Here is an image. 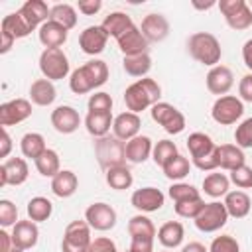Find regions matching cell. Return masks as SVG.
<instances>
[{"mask_svg":"<svg viewBox=\"0 0 252 252\" xmlns=\"http://www.w3.org/2000/svg\"><path fill=\"white\" fill-rule=\"evenodd\" d=\"M108 81V65L102 59H91L77 67L69 77V89L75 94H87Z\"/></svg>","mask_w":252,"mask_h":252,"instance_id":"obj_1","label":"cell"},{"mask_svg":"<svg viewBox=\"0 0 252 252\" xmlns=\"http://www.w3.org/2000/svg\"><path fill=\"white\" fill-rule=\"evenodd\" d=\"M159 98H161V87L152 77L138 79L130 87H126V91H124L126 108L130 112H136V114L144 112L146 108H152L154 104L159 102Z\"/></svg>","mask_w":252,"mask_h":252,"instance_id":"obj_2","label":"cell"},{"mask_svg":"<svg viewBox=\"0 0 252 252\" xmlns=\"http://www.w3.org/2000/svg\"><path fill=\"white\" fill-rule=\"evenodd\" d=\"M187 51L197 63L207 65V67L219 65V61L222 57L220 41L211 32H195V33H191L189 39H187Z\"/></svg>","mask_w":252,"mask_h":252,"instance_id":"obj_3","label":"cell"},{"mask_svg":"<svg viewBox=\"0 0 252 252\" xmlns=\"http://www.w3.org/2000/svg\"><path fill=\"white\" fill-rule=\"evenodd\" d=\"M94 154L100 167H104V171L116 165H126V142L118 140L116 136L96 138Z\"/></svg>","mask_w":252,"mask_h":252,"instance_id":"obj_4","label":"cell"},{"mask_svg":"<svg viewBox=\"0 0 252 252\" xmlns=\"http://www.w3.org/2000/svg\"><path fill=\"white\" fill-rule=\"evenodd\" d=\"M69 57L65 55V51L61 47H49L43 49L39 55V71L43 75V79L53 81H61L69 75Z\"/></svg>","mask_w":252,"mask_h":252,"instance_id":"obj_5","label":"cell"},{"mask_svg":"<svg viewBox=\"0 0 252 252\" xmlns=\"http://www.w3.org/2000/svg\"><path fill=\"white\" fill-rule=\"evenodd\" d=\"M91 230L87 220H71L63 232L61 252H91Z\"/></svg>","mask_w":252,"mask_h":252,"instance_id":"obj_6","label":"cell"},{"mask_svg":"<svg viewBox=\"0 0 252 252\" xmlns=\"http://www.w3.org/2000/svg\"><path fill=\"white\" fill-rule=\"evenodd\" d=\"M217 6L230 30L242 32L252 26V10L246 0H220Z\"/></svg>","mask_w":252,"mask_h":252,"instance_id":"obj_7","label":"cell"},{"mask_svg":"<svg viewBox=\"0 0 252 252\" xmlns=\"http://www.w3.org/2000/svg\"><path fill=\"white\" fill-rule=\"evenodd\" d=\"M244 114V102L234 96V94H224V96H219L215 102H213V108H211V116L217 124L220 126H230V124H236Z\"/></svg>","mask_w":252,"mask_h":252,"instance_id":"obj_8","label":"cell"},{"mask_svg":"<svg viewBox=\"0 0 252 252\" xmlns=\"http://www.w3.org/2000/svg\"><path fill=\"white\" fill-rule=\"evenodd\" d=\"M150 114H152V120L154 122H158L167 134H181L183 130H185V116H183V112L181 110H177L173 104H169V102H163V100H159L158 104H154L152 108H150Z\"/></svg>","mask_w":252,"mask_h":252,"instance_id":"obj_9","label":"cell"},{"mask_svg":"<svg viewBox=\"0 0 252 252\" xmlns=\"http://www.w3.org/2000/svg\"><path fill=\"white\" fill-rule=\"evenodd\" d=\"M226 220H228V213H226L224 203L211 201V203H205L203 211L197 215V219L193 222H195L197 230H201V232H217L226 224Z\"/></svg>","mask_w":252,"mask_h":252,"instance_id":"obj_10","label":"cell"},{"mask_svg":"<svg viewBox=\"0 0 252 252\" xmlns=\"http://www.w3.org/2000/svg\"><path fill=\"white\" fill-rule=\"evenodd\" d=\"M85 220L89 222V226L93 230H98V232H106L110 228L116 226V220H118V215L114 211V207H110L108 203H91L85 211Z\"/></svg>","mask_w":252,"mask_h":252,"instance_id":"obj_11","label":"cell"},{"mask_svg":"<svg viewBox=\"0 0 252 252\" xmlns=\"http://www.w3.org/2000/svg\"><path fill=\"white\" fill-rule=\"evenodd\" d=\"M32 116V100L28 98H12L8 102L0 104V126H16Z\"/></svg>","mask_w":252,"mask_h":252,"instance_id":"obj_12","label":"cell"},{"mask_svg":"<svg viewBox=\"0 0 252 252\" xmlns=\"http://www.w3.org/2000/svg\"><path fill=\"white\" fill-rule=\"evenodd\" d=\"M28 175H30V167L24 158H8L0 165V187L6 185L18 187L28 181Z\"/></svg>","mask_w":252,"mask_h":252,"instance_id":"obj_13","label":"cell"},{"mask_svg":"<svg viewBox=\"0 0 252 252\" xmlns=\"http://www.w3.org/2000/svg\"><path fill=\"white\" fill-rule=\"evenodd\" d=\"M130 203L136 211L140 213H154V211H159L165 203V195L158 189V187H140L132 193L130 197Z\"/></svg>","mask_w":252,"mask_h":252,"instance_id":"obj_14","label":"cell"},{"mask_svg":"<svg viewBox=\"0 0 252 252\" xmlns=\"http://www.w3.org/2000/svg\"><path fill=\"white\" fill-rule=\"evenodd\" d=\"M205 81H207L209 93H213L217 96H224L232 89V85H234V75H232L230 67H226V65H215V67L209 69Z\"/></svg>","mask_w":252,"mask_h":252,"instance_id":"obj_15","label":"cell"},{"mask_svg":"<svg viewBox=\"0 0 252 252\" xmlns=\"http://www.w3.org/2000/svg\"><path fill=\"white\" fill-rule=\"evenodd\" d=\"M51 126L59 134H73L81 126V114L75 106L61 104L55 110H51Z\"/></svg>","mask_w":252,"mask_h":252,"instance_id":"obj_16","label":"cell"},{"mask_svg":"<svg viewBox=\"0 0 252 252\" xmlns=\"http://www.w3.org/2000/svg\"><path fill=\"white\" fill-rule=\"evenodd\" d=\"M108 41V33L102 30V26H89L79 33V47L87 55H98L104 51Z\"/></svg>","mask_w":252,"mask_h":252,"instance_id":"obj_17","label":"cell"},{"mask_svg":"<svg viewBox=\"0 0 252 252\" xmlns=\"http://www.w3.org/2000/svg\"><path fill=\"white\" fill-rule=\"evenodd\" d=\"M140 30L148 43H159L169 35V22L163 14H148L144 16Z\"/></svg>","mask_w":252,"mask_h":252,"instance_id":"obj_18","label":"cell"},{"mask_svg":"<svg viewBox=\"0 0 252 252\" xmlns=\"http://www.w3.org/2000/svg\"><path fill=\"white\" fill-rule=\"evenodd\" d=\"M118 49L122 51L124 57H130V55H140V53H148V39L144 37L142 30L134 24L126 33H122L118 39Z\"/></svg>","mask_w":252,"mask_h":252,"instance_id":"obj_19","label":"cell"},{"mask_svg":"<svg viewBox=\"0 0 252 252\" xmlns=\"http://www.w3.org/2000/svg\"><path fill=\"white\" fill-rule=\"evenodd\" d=\"M140 126H142L140 114L126 110V112H122V114H118V116L114 118L112 132H114V136H116L118 140L128 142V140H132V138H136V136L140 134Z\"/></svg>","mask_w":252,"mask_h":252,"instance_id":"obj_20","label":"cell"},{"mask_svg":"<svg viewBox=\"0 0 252 252\" xmlns=\"http://www.w3.org/2000/svg\"><path fill=\"white\" fill-rule=\"evenodd\" d=\"M12 238L14 242L22 248V250H30L37 244L39 240V228H37V222H33L32 219H26V220H18L14 226H12Z\"/></svg>","mask_w":252,"mask_h":252,"instance_id":"obj_21","label":"cell"},{"mask_svg":"<svg viewBox=\"0 0 252 252\" xmlns=\"http://www.w3.org/2000/svg\"><path fill=\"white\" fill-rule=\"evenodd\" d=\"M20 14L26 18V22L32 26V30H35V28L39 30L49 20L51 8L43 0H26L20 8Z\"/></svg>","mask_w":252,"mask_h":252,"instance_id":"obj_22","label":"cell"},{"mask_svg":"<svg viewBox=\"0 0 252 252\" xmlns=\"http://www.w3.org/2000/svg\"><path fill=\"white\" fill-rule=\"evenodd\" d=\"M154 142L150 136L138 134L136 138L126 142V161L130 163H144L148 158H152Z\"/></svg>","mask_w":252,"mask_h":252,"instance_id":"obj_23","label":"cell"},{"mask_svg":"<svg viewBox=\"0 0 252 252\" xmlns=\"http://www.w3.org/2000/svg\"><path fill=\"white\" fill-rule=\"evenodd\" d=\"M224 207H226V213H228V217H232V219H244V217H248V213H250V209H252V199H250V195L246 193V191H240V189H236V191H228L226 195H224Z\"/></svg>","mask_w":252,"mask_h":252,"instance_id":"obj_24","label":"cell"},{"mask_svg":"<svg viewBox=\"0 0 252 252\" xmlns=\"http://www.w3.org/2000/svg\"><path fill=\"white\" fill-rule=\"evenodd\" d=\"M67 33H69V30H65L63 26H59L53 20H47L37 30V37H39V41H41V45L45 49H49V47H61L67 41Z\"/></svg>","mask_w":252,"mask_h":252,"instance_id":"obj_25","label":"cell"},{"mask_svg":"<svg viewBox=\"0 0 252 252\" xmlns=\"http://www.w3.org/2000/svg\"><path fill=\"white\" fill-rule=\"evenodd\" d=\"M77 187H79V177L71 169H61L51 179V191L59 199H67V197L75 195L77 193Z\"/></svg>","mask_w":252,"mask_h":252,"instance_id":"obj_26","label":"cell"},{"mask_svg":"<svg viewBox=\"0 0 252 252\" xmlns=\"http://www.w3.org/2000/svg\"><path fill=\"white\" fill-rule=\"evenodd\" d=\"M57 98L55 85L49 79H35L30 85V100L37 106H49Z\"/></svg>","mask_w":252,"mask_h":252,"instance_id":"obj_27","label":"cell"},{"mask_svg":"<svg viewBox=\"0 0 252 252\" xmlns=\"http://www.w3.org/2000/svg\"><path fill=\"white\" fill-rule=\"evenodd\" d=\"M187 150L191 154V161H199L205 156L213 154L217 150V144L213 142V138L205 132H193L187 138Z\"/></svg>","mask_w":252,"mask_h":252,"instance_id":"obj_28","label":"cell"},{"mask_svg":"<svg viewBox=\"0 0 252 252\" xmlns=\"http://www.w3.org/2000/svg\"><path fill=\"white\" fill-rule=\"evenodd\" d=\"M112 124H114L112 112H87V116H85V128L94 138L108 136Z\"/></svg>","mask_w":252,"mask_h":252,"instance_id":"obj_29","label":"cell"},{"mask_svg":"<svg viewBox=\"0 0 252 252\" xmlns=\"http://www.w3.org/2000/svg\"><path fill=\"white\" fill-rule=\"evenodd\" d=\"M185 238V228L179 220H167L158 228V240L163 248H177Z\"/></svg>","mask_w":252,"mask_h":252,"instance_id":"obj_30","label":"cell"},{"mask_svg":"<svg viewBox=\"0 0 252 252\" xmlns=\"http://www.w3.org/2000/svg\"><path fill=\"white\" fill-rule=\"evenodd\" d=\"M0 32L12 35L14 39H22V37H28L33 30H32V26L26 22V18H24V16L20 14V10H18V12H12V14H8V16L2 18Z\"/></svg>","mask_w":252,"mask_h":252,"instance_id":"obj_31","label":"cell"},{"mask_svg":"<svg viewBox=\"0 0 252 252\" xmlns=\"http://www.w3.org/2000/svg\"><path fill=\"white\" fill-rule=\"evenodd\" d=\"M102 30L108 33V37H114V39H118L122 33H126L132 26H134V22H132V18L126 14V12H110L104 20H102Z\"/></svg>","mask_w":252,"mask_h":252,"instance_id":"obj_32","label":"cell"},{"mask_svg":"<svg viewBox=\"0 0 252 252\" xmlns=\"http://www.w3.org/2000/svg\"><path fill=\"white\" fill-rule=\"evenodd\" d=\"M244 163H246V158H244L242 148H238L236 144L219 146V167L220 169L232 171V169H236V167H240Z\"/></svg>","mask_w":252,"mask_h":252,"instance_id":"obj_33","label":"cell"},{"mask_svg":"<svg viewBox=\"0 0 252 252\" xmlns=\"http://www.w3.org/2000/svg\"><path fill=\"white\" fill-rule=\"evenodd\" d=\"M128 234L130 238H150V240H156L158 236V230L152 222V219H148L146 215H134L130 220H128Z\"/></svg>","mask_w":252,"mask_h":252,"instance_id":"obj_34","label":"cell"},{"mask_svg":"<svg viewBox=\"0 0 252 252\" xmlns=\"http://www.w3.org/2000/svg\"><path fill=\"white\" fill-rule=\"evenodd\" d=\"M20 150H22V156H24V158H30V159L35 161V159L47 150L45 138H43L39 132H28V134H24L22 140H20Z\"/></svg>","mask_w":252,"mask_h":252,"instance_id":"obj_35","label":"cell"},{"mask_svg":"<svg viewBox=\"0 0 252 252\" xmlns=\"http://www.w3.org/2000/svg\"><path fill=\"white\" fill-rule=\"evenodd\" d=\"M122 67L130 77H138L144 79L148 77L150 69H152V57L150 53H140V55H130L122 59Z\"/></svg>","mask_w":252,"mask_h":252,"instance_id":"obj_36","label":"cell"},{"mask_svg":"<svg viewBox=\"0 0 252 252\" xmlns=\"http://www.w3.org/2000/svg\"><path fill=\"white\" fill-rule=\"evenodd\" d=\"M35 169H37V173L39 175H43V177H55L59 171H61V161H59V154L55 152V150H51V148H47L35 161Z\"/></svg>","mask_w":252,"mask_h":252,"instance_id":"obj_37","label":"cell"},{"mask_svg":"<svg viewBox=\"0 0 252 252\" xmlns=\"http://www.w3.org/2000/svg\"><path fill=\"white\" fill-rule=\"evenodd\" d=\"M228 189H230V179L224 173H209L203 179V191H205V195H209L213 199L224 197L228 193Z\"/></svg>","mask_w":252,"mask_h":252,"instance_id":"obj_38","label":"cell"},{"mask_svg":"<svg viewBox=\"0 0 252 252\" xmlns=\"http://www.w3.org/2000/svg\"><path fill=\"white\" fill-rule=\"evenodd\" d=\"M28 219H32L33 222H45L49 220L51 213H53V203L47 199V197H32L28 201Z\"/></svg>","mask_w":252,"mask_h":252,"instance_id":"obj_39","label":"cell"},{"mask_svg":"<svg viewBox=\"0 0 252 252\" xmlns=\"http://www.w3.org/2000/svg\"><path fill=\"white\" fill-rule=\"evenodd\" d=\"M106 183L110 185V189L126 191V189L132 187L134 175H132L130 167H126V165H116V167L106 169Z\"/></svg>","mask_w":252,"mask_h":252,"instance_id":"obj_40","label":"cell"},{"mask_svg":"<svg viewBox=\"0 0 252 252\" xmlns=\"http://www.w3.org/2000/svg\"><path fill=\"white\" fill-rule=\"evenodd\" d=\"M49 20L57 22V24L63 26L65 30H73V28L77 26L79 16H77L75 6H71V4H55V6H51Z\"/></svg>","mask_w":252,"mask_h":252,"instance_id":"obj_41","label":"cell"},{"mask_svg":"<svg viewBox=\"0 0 252 252\" xmlns=\"http://www.w3.org/2000/svg\"><path fill=\"white\" fill-rule=\"evenodd\" d=\"M161 169H163V175L175 183V181H181V179H185V177L189 175L191 163H189V159H187L185 156L177 154V156H175L171 161H167Z\"/></svg>","mask_w":252,"mask_h":252,"instance_id":"obj_42","label":"cell"},{"mask_svg":"<svg viewBox=\"0 0 252 252\" xmlns=\"http://www.w3.org/2000/svg\"><path fill=\"white\" fill-rule=\"evenodd\" d=\"M177 154H179V152H177L175 142H171V140H159V142H156V144H154L152 159H154V163H156V165L163 167V165H165L167 161H171Z\"/></svg>","mask_w":252,"mask_h":252,"instance_id":"obj_43","label":"cell"},{"mask_svg":"<svg viewBox=\"0 0 252 252\" xmlns=\"http://www.w3.org/2000/svg\"><path fill=\"white\" fill-rule=\"evenodd\" d=\"M167 195L173 199V203L191 201V199H199V197H201L199 189H195L191 183H183V181H175V183L169 187Z\"/></svg>","mask_w":252,"mask_h":252,"instance_id":"obj_44","label":"cell"},{"mask_svg":"<svg viewBox=\"0 0 252 252\" xmlns=\"http://www.w3.org/2000/svg\"><path fill=\"white\" fill-rule=\"evenodd\" d=\"M205 207V201L199 197V199H191V201H181V203H175L173 209L177 213V217L181 219H197V215L203 211Z\"/></svg>","mask_w":252,"mask_h":252,"instance_id":"obj_45","label":"cell"},{"mask_svg":"<svg viewBox=\"0 0 252 252\" xmlns=\"http://www.w3.org/2000/svg\"><path fill=\"white\" fill-rule=\"evenodd\" d=\"M112 104H114L112 96L108 93H104V91H98V93L91 94L89 102H87L89 112H112Z\"/></svg>","mask_w":252,"mask_h":252,"instance_id":"obj_46","label":"cell"},{"mask_svg":"<svg viewBox=\"0 0 252 252\" xmlns=\"http://www.w3.org/2000/svg\"><path fill=\"white\" fill-rule=\"evenodd\" d=\"M209 252H240V244L234 236L220 234V236L213 238V242L209 246Z\"/></svg>","mask_w":252,"mask_h":252,"instance_id":"obj_47","label":"cell"},{"mask_svg":"<svg viewBox=\"0 0 252 252\" xmlns=\"http://www.w3.org/2000/svg\"><path fill=\"white\" fill-rule=\"evenodd\" d=\"M234 142L238 148H252V116L242 120L234 130Z\"/></svg>","mask_w":252,"mask_h":252,"instance_id":"obj_48","label":"cell"},{"mask_svg":"<svg viewBox=\"0 0 252 252\" xmlns=\"http://www.w3.org/2000/svg\"><path fill=\"white\" fill-rule=\"evenodd\" d=\"M16 222H18V207L10 199H2L0 201V224H2V228L14 226Z\"/></svg>","mask_w":252,"mask_h":252,"instance_id":"obj_49","label":"cell"},{"mask_svg":"<svg viewBox=\"0 0 252 252\" xmlns=\"http://www.w3.org/2000/svg\"><path fill=\"white\" fill-rule=\"evenodd\" d=\"M230 183H234L238 189H250L252 187V167L250 165H240L230 171Z\"/></svg>","mask_w":252,"mask_h":252,"instance_id":"obj_50","label":"cell"},{"mask_svg":"<svg viewBox=\"0 0 252 252\" xmlns=\"http://www.w3.org/2000/svg\"><path fill=\"white\" fill-rule=\"evenodd\" d=\"M91 252H118L116 244L108 236H96L91 242Z\"/></svg>","mask_w":252,"mask_h":252,"instance_id":"obj_51","label":"cell"},{"mask_svg":"<svg viewBox=\"0 0 252 252\" xmlns=\"http://www.w3.org/2000/svg\"><path fill=\"white\" fill-rule=\"evenodd\" d=\"M238 98L242 102H252V73H246L238 83Z\"/></svg>","mask_w":252,"mask_h":252,"instance_id":"obj_52","label":"cell"},{"mask_svg":"<svg viewBox=\"0 0 252 252\" xmlns=\"http://www.w3.org/2000/svg\"><path fill=\"white\" fill-rule=\"evenodd\" d=\"M0 252H24L12 238V232H6V228L0 230Z\"/></svg>","mask_w":252,"mask_h":252,"instance_id":"obj_53","label":"cell"},{"mask_svg":"<svg viewBox=\"0 0 252 252\" xmlns=\"http://www.w3.org/2000/svg\"><path fill=\"white\" fill-rule=\"evenodd\" d=\"M77 8H79V12L85 14V16H94V14L100 12L102 2H100V0H81V2L77 4Z\"/></svg>","mask_w":252,"mask_h":252,"instance_id":"obj_54","label":"cell"},{"mask_svg":"<svg viewBox=\"0 0 252 252\" xmlns=\"http://www.w3.org/2000/svg\"><path fill=\"white\" fill-rule=\"evenodd\" d=\"M130 252H154V240L150 238H130Z\"/></svg>","mask_w":252,"mask_h":252,"instance_id":"obj_55","label":"cell"},{"mask_svg":"<svg viewBox=\"0 0 252 252\" xmlns=\"http://www.w3.org/2000/svg\"><path fill=\"white\" fill-rule=\"evenodd\" d=\"M2 148H0V158H6L8 159V156H10V150H12V138H10V134H8V130L6 128H2Z\"/></svg>","mask_w":252,"mask_h":252,"instance_id":"obj_56","label":"cell"},{"mask_svg":"<svg viewBox=\"0 0 252 252\" xmlns=\"http://www.w3.org/2000/svg\"><path fill=\"white\" fill-rule=\"evenodd\" d=\"M242 61L248 67V71L252 73V39H246L242 45Z\"/></svg>","mask_w":252,"mask_h":252,"instance_id":"obj_57","label":"cell"},{"mask_svg":"<svg viewBox=\"0 0 252 252\" xmlns=\"http://www.w3.org/2000/svg\"><path fill=\"white\" fill-rule=\"evenodd\" d=\"M0 39H2V43H0V53L4 55V53H8V51L12 49V45L16 43V39H14L12 35L4 33V32H0Z\"/></svg>","mask_w":252,"mask_h":252,"instance_id":"obj_58","label":"cell"},{"mask_svg":"<svg viewBox=\"0 0 252 252\" xmlns=\"http://www.w3.org/2000/svg\"><path fill=\"white\" fill-rule=\"evenodd\" d=\"M181 252H209V248L205 244H201V242H189V244H185L181 248Z\"/></svg>","mask_w":252,"mask_h":252,"instance_id":"obj_59","label":"cell"},{"mask_svg":"<svg viewBox=\"0 0 252 252\" xmlns=\"http://www.w3.org/2000/svg\"><path fill=\"white\" fill-rule=\"evenodd\" d=\"M213 6H217V2L215 0H209V2H197V0H193V8H197V10H209V8H213Z\"/></svg>","mask_w":252,"mask_h":252,"instance_id":"obj_60","label":"cell"},{"mask_svg":"<svg viewBox=\"0 0 252 252\" xmlns=\"http://www.w3.org/2000/svg\"><path fill=\"white\" fill-rule=\"evenodd\" d=\"M248 6H250V10H252V0H250V2H248Z\"/></svg>","mask_w":252,"mask_h":252,"instance_id":"obj_61","label":"cell"},{"mask_svg":"<svg viewBox=\"0 0 252 252\" xmlns=\"http://www.w3.org/2000/svg\"><path fill=\"white\" fill-rule=\"evenodd\" d=\"M159 252H167V250H159Z\"/></svg>","mask_w":252,"mask_h":252,"instance_id":"obj_62","label":"cell"},{"mask_svg":"<svg viewBox=\"0 0 252 252\" xmlns=\"http://www.w3.org/2000/svg\"><path fill=\"white\" fill-rule=\"evenodd\" d=\"M124 252H130V250H124Z\"/></svg>","mask_w":252,"mask_h":252,"instance_id":"obj_63","label":"cell"}]
</instances>
